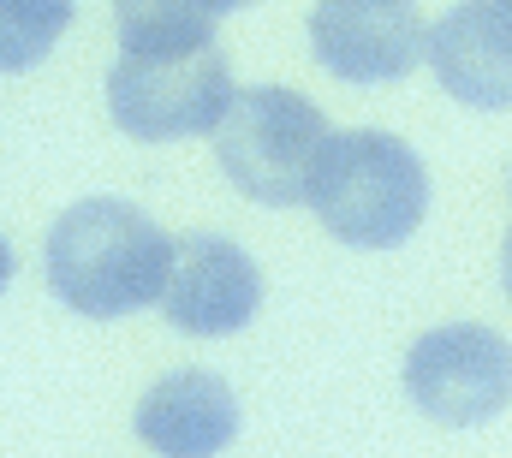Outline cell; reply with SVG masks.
I'll return each mask as SVG.
<instances>
[{
	"label": "cell",
	"instance_id": "1",
	"mask_svg": "<svg viewBox=\"0 0 512 458\" xmlns=\"http://www.w3.org/2000/svg\"><path fill=\"white\" fill-rule=\"evenodd\" d=\"M173 256H179V244L137 203L84 197L54 221L42 268H48V292L66 310H78L90 322H114V316L161 304V292L173 280Z\"/></svg>",
	"mask_w": 512,
	"mask_h": 458
},
{
	"label": "cell",
	"instance_id": "2",
	"mask_svg": "<svg viewBox=\"0 0 512 458\" xmlns=\"http://www.w3.org/2000/svg\"><path fill=\"white\" fill-rule=\"evenodd\" d=\"M310 209L352 250H393L429 215V167L393 131H340L316 167Z\"/></svg>",
	"mask_w": 512,
	"mask_h": 458
},
{
	"label": "cell",
	"instance_id": "3",
	"mask_svg": "<svg viewBox=\"0 0 512 458\" xmlns=\"http://www.w3.org/2000/svg\"><path fill=\"white\" fill-rule=\"evenodd\" d=\"M328 143L334 131L316 102L280 84H256L233 96V108L215 131V161L233 179V191H245L251 203L292 209V203H310Z\"/></svg>",
	"mask_w": 512,
	"mask_h": 458
},
{
	"label": "cell",
	"instance_id": "4",
	"mask_svg": "<svg viewBox=\"0 0 512 458\" xmlns=\"http://www.w3.org/2000/svg\"><path fill=\"white\" fill-rule=\"evenodd\" d=\"M233 66L215 42L167 48V54H120L108 72V114L131 143H173L197 131H221L233 108Z\"/></svg>",
	"mask_w": 512,
	"mask_h": 458
},
{
	"label": "cell",
	"instance_id": "5",
	"mask_svg": "<svg viewBox=\"0 0 512 458\" xmlns=\"http://www.w3.org/2000/svg\"><path fill=\"white\" fill-rule=\"evenodd\" d=\"M405 393L447 429H477L512 405V345L495 328H429L405 351Z\"/></svg>",
	"mask_w": 512,
	"mask_h": 458
},
{
	"label": "cell",
	"instance_id": "6",
	"mask_svg": "<svg viewBox=\"0 0 512 458\" xmlns=\"http://www.w3.org/2000/svg\"><path fill=\"white\" fill-rule=\"evenodd\" d=\"M310 54L346 84H393L429 60V24L417 0H316Z\"/></svg>",
	"mask_w": 512,
	"mask_h": 458
},
{
	"label": "cell",
	"instance_id": "7",
	"mask_svg": "<svg viewBox=\"0 0 512 458\" xmlns=\"http://www.w3.org/2000/svg\"><path fill=\"white\" fill-rule=\"evenodd\" d=\"M256 304H262V274L233 238H221V232L179 238L173 280L161 292V316L173 334H191V340L239 334L256 316Z\"/></svg>",
	"mask_w": 512,
	"mask_h": 458
},
{
	"label": "cell",
	"instance_id": "8",
	"mask_svg": "<svg viewBox=\"0 0 512 458\" xmlns=\"http://www.w3.org/2000/svg\"><path fill=\"white\" fill-rule=\"evenodd\" d=\"M429 66L465 108H512V0H459L429 30Z\"/></svg>",
	"mask_w": 512,
	"mask_h": 458
},
{
	"label": "cell",
	"instance_id": "9",
	"mask_svg": "<svg viewBox=\"0 0 512 458\" xmlns=\"http://www.w3.org/2000/svg\"><path fill=\"white\" fill-rule=\"evenodd\" d=\"M137 441L155 458H215L239 441V399L215 369L161 375L137 399Z\"/></svg>",
	"mask_w": 512,
	"mask_h": 458
},
{
	"label": "cell",
	"instance_id": "10",
	"mask_svg": "<svg viewBox=\"0 0 512 458\" xmlns=\"http://www.w3.org/2000/svg\"><path fill=\"white\" fill-rule=\"evenodd\" d=\"M215 6L209 0H114L120 48L126 54H167V48H197L215 42Z\"/></svg>",
	"mask_w": 512,
	"mask_h": 458
},
{
	"label": "cell",
	"instance_id": "11",
	"mask_svg": "<svg viewBox=\"0 0 512 458\" xmlns=\"http://www.w3.org/2000/svg\"><path fill=\"white\" fill-rule=\"evenodd\" d=\"M72 0H0V72H30L66 36Z\"/></svg>",
	"mask_w": 512,
	"mask_h": 458
},
{
	"label": "cell",
	"instance_id": "12",
	"mask_svg": "<svg viewBox=\"0 0 512 458\" xmlns=\"http://www.w3.org/2000/svg\"><path fill=\"white\" fill-rule=\"evenodd\" d=\"M6 280H12V244L0 238V292H6Z\"/></svg>",
	"mask_w": 512,
	"mask_h": 458
},
{
	"label": "cell",
	"instance_id": "13",
	"mask_svg": "<svg viewBox=\"0 0 512 458\" xmlns=\"http://www.w3.org/2000/svg\"><path fill=\"white\" fill-rule=\"evenodd\" d=\"M501 280H507V298H512V232H507V250H501Z\"/></svg>",
	"mask_w": 512,
	"mask_h": 458
},
{
	"label": "cell",
	"instance_id": "14",
	"mask_svg": "<svg viewBox=\"0 0 512 458\" xmlns=\"http://www.w3.org/2000/svg\"><path fill=\"white\" fill-rule=\"evenodd\" d=\"M215 12H239V6H251V0H209Z\"/></svg>",
	"mask_w": 512,
	"mask_h": 458
}]
</instances>
